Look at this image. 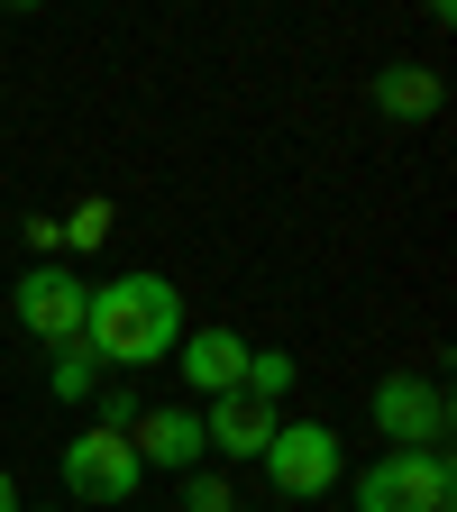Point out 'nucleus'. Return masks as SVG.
Listing matches in <instances>:
<instances>
[{"instance_id":"nucleus-12","label":"nucleus","mask_w":457,"mask_h":512,"mask_svg":"<svg viewBox=\"0 0 457 512\" xmlns=\"http://www.w3.org/2000/svg\"><path fill=\"white\" fill-rule=\"evenodd\" d=\"M46 384H55L64 403H92V384H101V357H92L83 339H64V348H55V375H46Z\"/></svg>"},{"instance_id":"nucleus-2","label":"nucleus","mask_w":457,"mask_h":512,"mask_svg":"<svg viewBox=\"0 0 457 512\" xmlns=\"http://www.w3.org/2000/svg\"><path fill=\"white\" fill-rule=\"evenodd\" d=\"M457 467L448 448H384L375 467H357V512H448Z\"/></svg>"},{"instance_id":"nucleus-8","label":"nucleus","mask_w":457,"mask_h":512,"mask_svg":"<svg viewBox=\"0 0 457 512\" xmlns=\"http://www.w3.org/2000/svg\"><path fill=\"white\" fill-rule=\"evenodd\" d=\"M174 357H183V384H192V394H211V403L247 384V339L238 330H183Z\"/></svg>"},{"instance_id":"nucleus-11","label":"nucleus","mask_w":457,"mask_h":512,"mask_svg":"<svg viewBox=\"0 0 457 512\" xmlns=\"http://www.w3.org/2000/svg\"><path fill=\"white\" fill-rule=\"evenodd\" d=\"M293 375H302V366H293L284 348H247V384H238V394H256V403H284V394H293Z\"/></svg>"},{"instance_id":"nucleus-14","label":"nucleus","mask_w":457,"mask_h":512,"mask_svg":"<svg viewBox=\"0 0 457 512\" xmlns=\"http://www.w3.org/2000/svg\"><path fill=\"white\" fill-rule=\"evenodd\" d=\"M64 238H74V247H101L110 238V202H83L74 220H64Z\"/></svg>"},{"instance_id":"nucleus-1","label":"nucleus","mask_w":457,"mask_h":512,"mask_svg":"<svg viewBox=\"0 0 457 512\" xmlns=\"http://www.w3.org/2000/svg\"><path fill=\"white\" fill-rule=\"evenodd\" d=\"M183 339V293L165 275H110L83 302V348L101 366H165Z\"/></svg>"},{"instance_id":"nucleus-3","label":"nucleus","mask_w":457,"mask_h":512,"mask_svg":"<svg viewBox=\"0 0 457 512\" xmlns=\"http://www.w3.org/2000/svg\"><path fill=\"white\" fill-rule=\"evenodd\" d=\"M266 485L275 494H293V503H311V494H330L339 476H348V448H339V430L330 421H275V439H266Z\"/></svg>"},{"instance_id":"nucleus-7","label":"nucleus","mask_w":457,"mask_h":512,"mask_svg":"<svg viewBox=\"0 0 457 512\" xmlns=\"http://www.w3.org/2000/svg\"><path fill=\"white\" fill-rule=\"evenodd\" d=\"M128 448H138V467H165V476H192V467L211 458V448H202V412H192V403L138 412V421H128Z\"/></svg>"},{"instance_id":"nucleus-9","label":"nucleus","mask_w":457,"mask_h":512,"mask_svg":"<svg viewBox=\"0 0 457 512\" xmlns=\"http://www.w3.org/2000/svg\"><path fill=\"white\" fill-rule=\"evenodd\" d=\"M266 439H275V403H256V394H220L202 412V448H220V458H238V467L266 458Z\"/></svg>"},{"instance_id":"nucleus-10","label":"nucleus","mask_w":457,"mask_h":512,"mask_svg":"<svg viewBox=\"0 0 457 512\" xmlns=\"http://www.w3.org/2000/svg\"><path fill=\"white\" fill-rule=\"evenodd\" d=\"M375 110L384 119H430L439 110V74H430V64H384V74H375Z\"/></svg>"},{"instance_id":"nucleus-5","label":"nucleus","mask_w":457,"mask_h":512,"mask_svg":"<svg viewBox=\"0 0 457 512\" xmlns=\"http://www.w3.org/2000/svg\"><path fill=\"white\" fill-rule=\"evenodd\" d=\"M83 302H92V284H83V275H64V266H28V275L10 284L19 330H28V339H46V348L83 339Z\"/></svg>"},{"instance_id":"nucleus-4","label":"nucleus","mask_w":457,"mask_h":512,"mask_svg":"<svg viewBox=\"0 0 457 512\" xmlns=\"http://www.w3.org/2000/svg\"><path fill=\"white\" fill-rule=\"evenodd\" d=\"M147 485V467H138V448H128V430H83V439H64V494H74V503H128V494H138Z\"/></svg>"},{"instance_id":"nucleus-17","label":"nucleus","mask_w":457,"mask_h":512,"mask_svg":"<svg viewBox=\"0 0 457 512\" xmlns=\"http://www.w3.org/2000/svg\"><path fill=\"white\" fill-rule=\"evenodd\" d=\"M19 512H28V503H19Z\"/></svg>"},{"instance_id":"nucleus-15","label":"nucleus","mask_w":457,"mask_h":512,"mask_svg":"<svg viewBox=\"0 0 457 512\" xmlns=\"http://www.w3.org/2000/svg\"><path fill=\"white\" fill-rule=\"evenodd\" d=\"M183 494H192V512H229V485H220V476H192Z\"/></svg>"},{"instance_id":"nucleus-6","label":"nucleus","mask_w":457,"mask_h":512,"mask_svg":"<svg viewBox=\"0 0 457 512\" xmlns=\"http://www.w3.org/2000/svg\"><path fill=\"white\" fill-rule=\"evenodd\" d=\"M375 430L394 448H439L448 439V384L439 375H384L375 384Z\"/></svg>"},{"instance_id":"nucleus-13","label":"nucleus","mask_w":457,"mask_h":512,"mask_svg":"<svg viewBox=\"0 0 457 512\" xmlns=\"http://www.w3.org/2000/svg\"><path fill=\"white\" fill-rule=\"evenodd\" d=\"M92 394H101V430H128V421L147 412L138 394H128V384H92Z\"/></svg>"},{"instance_id":"nucleus-16","label":"nucleus","mask_w":457,"mask_h":512,"mask_svg":"<svg viewBox=\"0 0 457 512\" xmlns=\"http://www.w3.org/2000/svg\"><path fill=\"white\" fill-rule=\"evenodd\" d=\"M0 512H19V485H10V467H0Z\"/></svg>"}]
</instances>
